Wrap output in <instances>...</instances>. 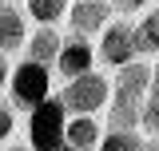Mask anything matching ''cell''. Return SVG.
Here are the masks:
<instances>
[{
    "mask_svg": "<svg viewBox=\"0 0 159 151\" xmlns=\"http://www.w3.org/2000/svg\"><path fill=\"white\" fill-rule=\"evenodd\" d=\"M111 95H116V84H111L107 76L88 72V76L68 80V88H64L60 99H64V108H68L72 115H99V112H107Z\"/></svg>",
    "mask_w": 159,
    "mask_h": 151,
    "instance_id": "1",
    "label": "cell"
},
{
    "mask_svg": "<svg viewBox=\"0 0 159 151\" xmlns=\"http://www.w3.org/2000/svg\"><path fill=\"white\" fill-rule=\"evenodd\" d=\"M64 131H68V108H64L60 95H52L40 108H32V119H28L32 151H56L64 143Z\"/></svg>",
    "mask_w": 159,
    "mask_h": 151,
    "instance_id": "2",
    "label": "cell"
},
{
    "mask_svg": "<svg viewBox=\"0 0 159 151\" xmlns=\"http://www.w3.org/2000/svg\"><path fill=\"white\" fill-rule=\"evenodd\" d=\"M8 88H12V99H16L20 108L32 112L44 99H52V72H48V64H40V60H24V64L12 68Z\"/></svg>",
    "mask_w": 159,
    "mask_h": 151,
    "instance_id": "3",
    "label": "cell"
},
{
    "mask_svg": "<svg viewBox=\"0 0 159 151\" xmlns=\"http://www.w3.org/2000/svg\"><path fill=\"white\" fill-rule=\"evenodd\" d=\"M96 56L107 64V68H123V64H131V60L139 56L135 48V24H127V20H111L107 28H103V36H99V48Z\"/></svg>",
    "mask_w": 159,
    "mask_h": 151,
    "instance_id": "4",
    "label": "cell"
},
{
    "mask_svg": "<svg viewBox=\"0 0 159 151\" xmlns=\"http://www.w3.org/2000/svg\"><path fill=\"white\" fill-rule=\"evenodd\" d=\"M111 12H116V4L111 0H72V8H68V28H72V36H103V28L111 24Z\"/></svg>",
    "mask_w": 159,
    "mask_h": 151,
    "instance_id": "5",
    "label": "cell"
},
{
    "mask_svg": "<svg viewBox=\"0 0 159 151\" xmlns=\"http://www.w3.org/2000/svg\"><path fill=\"white\" fill-rule=\"evenodd\" d=\"M56 68H60V76H68V80L96 72V48H92V40H84V36H72V40H64Z\"/></svg>",
    "mask_w": 159,
    "mask_h": 151,
    "instance_id": "6",
    "label": "cell"
},
{
    "mask_svg": "<svg viewBox=\"0 0 159 151\" xmlns=\"http://www.w3.org/2000/svg\"><path fill=\"white\" fill-rule=\"evenodd\" d=\"M99 139H103V119L99 115H72L68 119V131H64V143L76 151H96Z\"/></svg>",
    "mask_w": 159,
    "mask_h": 151,
    "instance_id": "7",
    "label": "cell"
},
{
    "mask_svg": "<svg viewBox=\"0 0 159 151\" xmlns=\"http://www.w3.org/2000/svg\"><path fill=\"white\" fill-rule=\"evenodd\" d=\"M28 48V24H24V12L12 8V4H0V52H20Z\"/></svg>",
    "mask_w": 159,
    "mask_h": 151,
    "instance_id": "8",
    "label": "cell"
},
{
    "mask_svg": "<svg viewBox=\"0 0 159 151\" xmlns=\"http://www.w3.org/2000/svg\"><path fill=\"white\" fill-rule=\"evenodd\" d=\"M151 84H155V72H151V64H143V60L123 64V68H119V76H116V92L135 95V99H147Z\"/></svg>",
    "mask_w": 159,
    "mask_h": 151,
    "instance_id": "9",
    "label": "cell"
},
{
    "mask_svg": "<svg viewBox=\"0 0 159 151\" xmlns=\"http://www.w3.org/2000/svg\"><path fill=\"white\" fill-rule=\"evenodd\" d=\"M107 123H111V127H131V131H135L139 123H143V99L116 92L111 103H107Z\"/></svg>",
    "mask_w": 159,
    "mask_h": 151,
    "instance_id": "10",
    "label": "cell"
},
{
    "mask_svg": "<svg viewBox=\"0 0 159 151\" xmlns=\"http://www.w3.org/2000/svg\"><path fill=\"white\" fill-rule=\"evenodd\" d=\"M60 48H64V40L52 24H40L36 32L28 36V60H40V64H52L60 60Z\"/></svg>",
    "mask_w": 159,
    "mask_h": 151,
    "instance_id": "11",
    "label": "cell"
},
{
    "mask_svg": "<svg viewBox=\"0 0 159 151\" xmlns=\"http://www.w3.org/2000/svg\"><path fill=\"white\" fill-rule=\"evenodd\" d=\"M96 151H147V143H143V135L131 131V127H107Z\"/></svg>",
    "mask_w": 159,
    "mask_h": 151,
    "instance_id": "12",
    "label": "cell"
},
{
    "mask_svg": "<svg viewBox=\"0 0 159 151\" xmlns=\"http://www.w3.org/2000/svg\"><path fill=\"white\" fill-rule=\"evenodd\" d=\"M135 48L139 52H159V4L147 8L143 20L135 24Z\"/></svg>",
    "mask_w": 159,
    "mask_h": 151,
    "instance_id": "13",
    "label": "cell"
},
{
    "mask_svg": "<svg viewBox=\"0 0 159 151\" xmlns=\"http://www.w3.org/2000/svg\"><path fill=\"white\" fill-rule=\"evenodd\" d=\"M72 0H28V16L36 24H56V20L68 16Z\"/></svg>",
    "mask_w": 159,
    "mask_h": 151,
    "instance_id": "14",
    "label": "cell"
},
{
    "mask_svg": "<svg viewBox=\"0 0 159 151\" xmlns=\"http://www.w3.org/2000/svg\"><path fill=\"white\" fill-rule=\"evenodd\" d=\"M143 131L159 135V88H151L147 92V99H143V123H139Z\"/></svg>",
    "mask_w": 159,
    "mask_h": 151,
    "instance_id": "15",
    "label": "cell"
},
{
    "mask_svg": "<svg viewBox=\"0 0 159 151\" xmlns=\"http://www.w3.org/2000/svg\"><path fill=\"white\" fill-rule=\"evenodd\" d=\"M12 131H16V115H12V108L0 103V139H8Z\"/></svg>",
    "mask_w": 159,
    "mask_h": 151,
    "instance_id": "16",
    "label": "cell"
},
{
    "mask_svg": "<svg viewBox=\"0 0 159 151\" xmlns=\"http://www.w3.org/2000/svg\"><path fill=\"white\" fill-rule=\"evenodd\" d=\"M111 4H116L119 12H139V8L147 12V8H155V0H111Z\"/></svg>",
    "mask_w": 159,
    "mask_h": 151,
    "instance_id": "17",
    "label": "cell"
},
{
    "mask_svg": "<svg viewBox=\"0 0 159 151\" xmlns=\"http://www.w3.org/2000/svg\"><path fill=\"white\" fill-rule=\"evenodd\" d=\"M8 80H12V68H8V56H4V52H0V88H4V84H8Z\"/></svg>",
    "mask_w": 159,
    "mask_h": 151,
    "instance_id": "18",
    "label": "cell"
},
{
    "mask_svg": "<svg viewBox=\"0 0 159 151\" xmlns=\"http://www.w3.org/2000/svg\"><path fill=\"white\" fill-rule=\"evenodd\" d=\"M147 151H159V135H151V143H147Z\"/></svg>",
    "mask_w": 159,
    "mask_h": 151,
    "instance_id": "19",
    "label": "cell"
},
{
    "mask_svg": "<svg viewBox=\"0 0 159 151\" xmlns=\"http://www.w3.org/2000/svg\"><path fill=\"white\" fill-rule=\"evenodd\" d=\"M151 72H155V84H151V88H159V60L151 64Z\"/></svg>",
    "mask_w": 159,
    "mask_h": 151,
    "instance_id": "20",
    "label": "cell"
},
{
    "mask_svg": "<svg viewBox=\"0 0 159 151\" xmlns=\"http://www.w3.org/2000/svg\"><path fill=\"white\" fill-rule=\"evenodd\" d=\"M56 151H76V147H68V143H60V147H56Z\"/></svg>",
    "mask_w": 159,
    "mask_h": 151,
    "instance_id": "21",
    "label": "cell"
},
{
    "mask_svg": "<svg viewBox=\"0 0 159 151\" xmlns=\"http://www.w3.org/2000/svg\"><path fill=\"white\" fill-rule=\"evenodd\" d=\"M8 151H32V147H8Z\"/></svg>",
    "mask_w": 159,
    "mask_h": 151,
    "instance_id": "22",
    "label": "cell"
},
{
    "mask_svg": "<svg viewBox=\"0 0 159 151\" xmlns=\"http://www.w3.org/2000/svg\"><path fill=\"white\" fill-rule=\"evenodd\" d=\"M155 4H159V0H155Z\"/></svg>",
    "mask_w": 159,
    "mask_h": 151,
    "instance_id": "23",
    "label": "cell"
}]
</instances>
